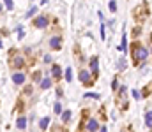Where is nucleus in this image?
I'll return each instance as SVG.
<instances>
[{"label":"nucleus","instance_id":"nucleus-1","mask_svg":"<svg viewBox=\"0 0 152 132\" xmlns=\"http://www.w3.org/2000/svg\"><path fill=\"white\" fill-rule=\"evenodd\" d=\"M133 60H135V63H142L143 60H147V56H149V50L147 48H143L142 44H133Z\"/></svg>","mask_w":152,"mask_h":132},{"label":"nucleus","instance_id":"nucleus-2","mask_svg":"<svg viewBox=\"0 0 152 132\" xmlns=\"http://www.w3.org/2000/svg\"><path fill=\"white\" fill-rule=\"evenodd\" d=\"M34 27H37V28L48 27V16H39V18H35V19H34Z\"/></svg>","mask_w":152,"mask_h":132},{"label":"nucleus","instance_id":"nucleus-3","mask_svg":"<svg viewBox=\"0 0 152 132\" xmlns=\"http://www.w3.org/2000/svg\"><path fill=\"white\" fill-rule=\"evenodd\" d=\"M50 46H51V50H60L62 48V37H58V35L51 37L50 39Z\"/></svg>","mask_w":152,"mask_h":132},{"label":"nucleus","instance_id":"nucleus-4","mask_svg":"<svg viewBox=\"0 0 152 132\" xmlns=\"http://www.w3.org/2000/svg\"><path fill=\"white\" fill-rule=\"evenodd\" d=\"M90 71H92V74H94V76H97V74H99V60H97V56L90 58Z\"/></svg>","mask_w":152,"mask_h":132},{"label":"nucleus","instance_id":"nucleus-5","mask_svg":"<svg viewBox=\"0 0 152 132\" xmlns=\"http://www.w3.org/2000/svg\"><path fill=\"white\" fill-rule=\"evenodd\" d=\"M12 81H14V85H23V83H25V74L19 72V71L14 72V74H12Z\"/></svg>","mask_w":152,"mask_h":132},{"label":"nucleus","instance_id":"nucleus-6","mask_svg":"<svg viewBox=\"0 0 152 132\" xmlns=\"http://www.w3.org/2000/svg\"><path fill=\"white\" fill-rule=\"evenodd\" d=\"M85 129H87V130H97V129H99V125H97V120H94V118H90L89 122H87V125H85Z\"/></svg>","mask_w":152,"mask_h":132},{"label":"nucleus","instance_id":"nucleus-7","mask_svg":"<svg viewBox=\"0 0 152 132\" xmlns=\"http://www.w3.org/2000/svg\"><path fill=\"white\" fill-rule=\"evenodd\" d=\"M16 127H18L19 130H25V127H27V118H25V116H19L18 122H16Z\"/></svg>","mask_w":152,"mask_h":132},{"label":"nucleus","instance_id":"nucleus-8","mask_svg":"<svg viewBox=\"0 0 152 132\" xmlns=\"http://www.w3.org/2000/svg\"><path fill=\"white\" fill-rule=\"evenodd\" d=\"M78 78H80V81H81V83H89V81H90V72H87V71H81Z\"/></svg>","mask_w":152,"mask_h":132},{"label":"nucleus","instance_id":"nucleus-9","mask_svg":"<svg viewBox=\"0 0 152 132\" xmlns=\"http://www.w3.org/2000/svg\"><path fill=\"white\" fill-rule=\"evenodd\" d=\"M41 88H42V90H48V88H51V79H50V78L41 79Z\"/></svg>","mask_w":152,"mask_h":132},{"label":"nucleus","instance_id":"nucleus-10","mask_svg":"<svg viewBox=\"0 0 152 132\" xmlns=\"http://www.w3.org/2000/svg\"><path fill=\"white\" fill-rule=\"evenodd\" d=\"M51 74H53V78H60V76H62L60 65H53V67H51Z\"/></svg>","mask_w":152,"mask_h":132},{"label":"nucleus","instance_id":"nucleus-11","mask_svg":"<svg viewBox=\"0 0 152 132\" xmlns=\"http://www.w3.org/2000/svg\"><path fill=\"white\" fill-rule=\"evenodd\" d=\"M145 125H147L149 129H152V111H149V113L145 115Z\"/></svg>","mask_w":152,"mask_h":132},{"label":"nucleus","instance_id":"nucleus-12","mask_svg":"<svg viewBox=\"0 0 152 132\" xmlns=\"http://www.w3.org/2000/svg\"><path fill=\"white\" fill-rule=\"evenodd\" d=\"M48 125H50V116H46V118H42V120L39 122V127H41L42 130H44V129H46Z\"/></svg>","mask_w":152,"mask_h":132},{"label":"nucleus","instance_id":"nucleus-13","mask_svg":"<svg viewBox=\"0 0 152 132\" xmlns=\"http://www.w3.org/2000/svg\"><path fill=\"white\" fill-rule=\"evenodd\" d=\"M69 120H71V111H64V113H62V122L67 123Z\"/></svg>","mask_w":152,"mask_h":132},{"label":"nucleus","instance_id":"nucleus-14","mask_svg":"<svg viewBox=\"0 0 152 132\" xmlns=\"http://www.w3.org/2000/svg\"><path fill=\"white\" fill-rule=\"evenodd\" d=\"M126 44H127V42H126V34H122V42H120V46H119V50H120V51H126V50H127Z\"/></svg>","mask_w":152,"mask_h":132},{"label":"nucleus","instance_id":"nucleus-15","mask_svg":"<svg viewBox=\"0 0 152 132\" xmlns=\"http://www.w3.org/2000/svg\"><path fill=\"white\" fill-rule=\"evenodd\" d=\"M12 65H14V67H16V69H19V67H21V65H23V58H21V56H19V58H14V62H12Z\"/></svg>","mask_w":152,"mask_h":132},{"label":"nucleus","instance_id":"nucleus-16","mask_svg":"<svg viewBox=\"0 0 152 132\" xmlns=\"http://www.w3.org/2000/svg\"><path fill=\"white\" fill-rule=\"evenodd\" d=\"M117 67H119V71H124V69L127 67V63H126V60H124V58H120V62L117 63Z\"/></svg>","mask_w":152,"mask_h":132},{"label":"nucleus","instance_id":"nucleus-17","mask_svg":"<svg viewBox=\"0 0 152 132\" xmlns=\"http://www.w3.org/2000/svg\"><path fill=\"white\" fill-rule=\"evenodd\" d=\"M66 79H67V81H73V69H71V67L66 69Z\"/></svg>","mask_w":152,"mask_h":132},{"label":"nucleus","instance_id":"nucleus-18","mask_svg":"<svg viewBox=\"0 0 152 132\" xmlns=\"http://www.w3.org/2000/svg\"><path fill=\"white\" fill-rule=\"evenodd\" d=\"M4 2H6V7H7V11H12V9H14L12 0H4Z\"/></svg>","mask_w":152,"mask_h":132},{"label":"nucleus","instance_id":"nucleus-19","mask_svg":"<svg viewBox=\"0 0 152 132\" xmlns=\"http://www.w3.org/2000/svg\"><path fill=\"white\" fill-rule=\"evenodd\" d=\"M53 109H55L57 115H60V113H62V106H60V102H55V107H53Z\"/></svg>","mask_w":152,"mask_h":132},{"label":"nucleus","instance_id":"nucleus-20","mask_svg":"<svg viewBox=\"0 0 152 132\" xmlns=\"http://www.w3.org/2000/svg\"><path fill=\"white\" fill-rule=\"evenodd\" d=\"M110 11H112V12L117 11V2H115V0H110Z\"/></svg>","mask_w":152,"mask_h":132},{"label":"nucleus","instance_id":"nucleus-21","mask_svg":"<svg viewBox=\"0 0 152 132\" xmlns=\"http://www.w3.org/2000/svg\"><path fill=\"white\" fill-rule=\"evenodd\" d=\"M85 99H99V95H97V94H90V92H89V94H85Z\"/></svg>","mask_w":152,"mask_h":132},{"label":"nucleus","instance_id":"nucleus-22","mask_svg":"<svg viewBox=\"0 0 152 132\" xmlns=\"http://www.w3.org/2000/svg\"><path fill=\"white\" fill-rule=\"evenodd\" d=\"M106 37V28H104V23H101V39Z\"/></svg>","mask_w":152,"mask_h":132},{"label":"nucleus","instance_id":"nucleus-23","mask_svg":"<svg viewBox=\"0 0 152 132\" xmlns=\"http://www.w3.org/2000/svg\"><path fill=\"white\" fill-rule=\"evenodd\" d=\"M32 78H34V81H39V83H41V72H34Z\"/></svg>","mask_w":152,"mask_h":132},{"label":"nucleus","instance_id":"nucleus-24","mask_svg":"<svg viewBox=\"0 0 152 132\" xmlns=\"http://www.w3.org/2000/svg\"><path fill=\"white\" fill-rule=\"evenodd\" d=\"M23 35H25V34H23V28L18 27V37H19V39H23Z\"/></svg>","mask_w":152,"mask_h":132},{"label":"nucleus","instance_id":"nucleus-25","mask_svg":"<svg viewBox=\"0 0 152 132\" xmlns=\"http://www.w3.org/2000/svg\"><path fill=\"white\" fill-rule=\"evenodd\" d=\"M35 11H37V9H35V7H32V9H30V11L27 12V18H30L32 14H35Z\"/></svg>","mask_w":152,"mask_h":132},{"label":"nucleus","instance_id":"nucleus-26","mask_svg":"<svg viewBox=\"0 0 152 132\" xmlns=\"http://www.w3.org/2000/svg\"><path fill=\"white\" fill-rule=\"evenodd\" d=\"M42 62H44V63H50V62H51V56H50V55H46V56H44V60H42Z\"/></svg>","mask_w":152,"mask_h":132},{"label":"nucleus","instance_id":"nucleus-27","mask_svg":"<svg viewBox=\"0 0 152 132\" xmlns=\"http://www.w3.org/2000/svg\"><path fill=\"white\" fill-rule=\"evenodd\" d=\"M133 97H135V99H140V92H138V90H133Z\"/></svg>","mask_w":152,"mask_h":132},{"label":"nucleus","instance_id":"nucleus-28","mask_svg":"<svg viewBox=\"0 0 152 132\" xmlns=\"http://www.w3.org/2000/svg\"><path fill=\"white\" fill-rule=\"evenodd\" d=\"M0 46H2V42H0Z\"/></svg>","mask_w":152,"mask_h":132}]
</instances>
